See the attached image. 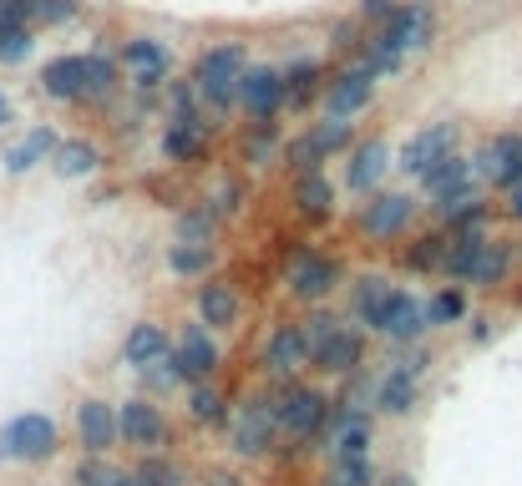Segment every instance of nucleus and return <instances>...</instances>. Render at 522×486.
I'll return each mask as SVG.
<instances>
[{
    "mask_svg": "<svg viewBox=\"0 0 522 486\" xmlns=\"http://www.w3.org/2000/svg\"><path fill=\"white\" fill-rule=\"evenodd\" d=\"M77 446H82V456H112L117 446H122V431H117V405L112 400H102V395H87V400H77Z\"/></svg>",
    "mask_w": 522,
    "mask_h": 486,
    "instance_id": "21",
    "label": "nucleus"
},
{
    "mask_svg": "<svg viewBox=\"0 0 522 486\" xmlns=\"http://www.w3.org/2000/svg\"><path fill=\"white\" fill-rule=\"evenodd\" d=\"M320 486H381V466L370 456H350V461H325Z\"/></svg>",
    "mask_w": 522,
    "mask_h": 486,
    "instance_id": "40",
    "label": "nucleus"
},
{
    "mask_svg": "<svg viewBox=\"0 0 522 486\" xmlns=\"http://www.w3.org/2000/svg\"><path fill=\"white\" fill-rule=\"evenodd\" d=\"M244 198H249V178H229L218 193H213V203H218V213L223 218H234L239 208H244Z\"/></svg>",
    "mask_w": 522,
    "mask_h": 486,
    "instance_id": "48",
    "label": "nucleus"
},
{
    "mask_svg": "<svg viewBox=\"0 0 522 486\" xmlns=\"http://www.w3.org/2000/svg\"><path fill=\"white\" fill-rule=\"evenodd\" d=\"M82 16V0H31V26L51 31V26H66V21H77Z\"/></svg>",
    "mask_w": 522,
    "mask_h": 486,
    "instance_id": "44",
    "label": "nucleus"
},
{
    "mask_svg": "<svg viewBox=\"0 0 522 486\" xmlns=\"http://www.w3.org/2000/svg\"><path fill=\"white\" fill-rule=\"evenodd\" d=\"M467 319H472L467 284H441V289H431V299H426V330H452V324H467Z\"/></svg>",
    "mask_w": 522,
    "mask_h": 486,
    "instance_id": "35",
    "label": "nucleus"
},
{
    "mask_svg": "<svg viewBox=\"0 0 522 486\" xmlns=\"http://www.w3.org/2000/svg\"><path fill=\"white\" fill-rule=\"evenodd\" d=\"M229 451L239 461H264L279 446V426H274V400L269 395H244L229 416Z\"/></svg>",
    "mask_w": 522,
    "mask_h": 486,
    "instance_id": "8",
    "label": "nucleus"
},
{
    "mask_svg": "<svg viewBox=\"0 0 522 486\" xmlns=\"http://www.w3.org/2000/svg\"><path fill=\"white\" fill-rule=\"evenodd\" d=\"M365 330H370V335H381V340H391L396 350H401V345H421V340L431 335V330H426V299L396 284L391 299L376 309V319H370Z\"/></svg>",
    "mask_w": 522,
    "mask_h": 486,
    "instance_id": "15",
    "label": "nucleus"
},
{
    "mask_svg": "<svg viewBox=\"0 0 522 486\" xmlns=\"http://www.w3.org/2000/svg\"><path fill=\"white\" fill-rule=\"evenodd\" d=\"M249 66L254 61H249V46L244 41H213V46L198 51V61H193L188 76H193L198 102H203L208 117H223V112L239 107V81H244Z\"/></svg>",
    "mask_w": 522,
    "mask_h": 486,
    "instance_id": "2",
    "label": "nucleus"
},
{
    "mask_svg": "<svg viewBox=\"0 0 522 486\" xmlns=\"http://www.w3.org/2000/svg\"><path fill=\"white\" fill-rule=\"evenodd\" d=\"M137 380H142V395H173L178 385H183V375H178V365H173V355L168 360H153L147 370H137Z\"/></svg>",
    "mask_w": 522,
    "mask_h": 486,
    "instance_id": "43",
    "label": "nucleus"
},
{
    "mask_svg": "<svg viewBox=\"0 0 522 486\" xmlns=\"http://www.w3.org/2000/svg\"><path fill=\"white\" fill-rule=\"evenodd\" d=\"M472 162H477V178H482L487 193L517 188V183H522V132H492V137L472 152Z\"/></svg>",
    "mask_w": 522,
    "mask_h": 486,
    "instance_id": "18",
    "label": "nucleus"
},
{
    "mask_svg": "<svg viewBox=\"0 0 522 486\" xmlns=\"http://www.w3.org/2000/svg\"><path fill=\"white\" fill-rule=\"evenodd\" d=\"M355 142H360V137H355V122H330V117H320V122H310L305 132L284 137V157H279V162L289 168V178L325 173V162L345 157Z\"/></svg>",
    "mask_w": 522,
    "mask_h": 486,
    "instance_id": "3",
    "label": "nucleus"
},
{
    "mask_svg": "<svg viewBox=\"0 0 522 486\" xmlns=\"http://www.w3.org/2000/svg\"><path fill=\"white\" fill-rule=\"evenodd\" d=\"M325 81H330V71H325L320 56H294V61L284 66V112L315 107V102L325 97Z\"/></svg>",
    "mask_w": 522,
    "mask_h": 486,
    "instance_id": "27",
    "label": "nucleus"
},
{
    "mask_svg": "<svg viewBox=\"0 0 522 486\" xmlns=\"http://www.w3.org/2000/svg\"><path fill=\"white\" fill-rule=\"evenodd\" d=\"M239 112L249 122H274L284 112V66H264L254 61L239 81Z\"/></svg>",
    "mask_w": 522,
    "mask_h": 486,
    "instance_id": "20",
    "label": "nucleus"
},
{
    "mask_svg": "<svg viewBox=\"0 0 522 486\" xmlns=\"http://www.w3.org/2000/svg\"><path fill=\"white\" fill-rule=\"evenodd\" d=\"M117 471H122V466H117L112 456H82L77 471H71V486H112Z\"/></svg>",
    "mask_w": 522,
    "mask_h": 486,
    "instance_id": "45",
    "label": "nucleus"
},
{
    "mask_svg": "<svg viewBox=\"0 0 522 486\" xmlns=\"http://www.w3.org/2000/svg\"><path fill=\"white\" fill-rule=\"evenodd\" d=\"M274 400V426H279V446L284 451H310L320 446V431H325V416H330V395L310 380H274L269 390Z\"/></svg>",
    "mask_w": 522,
    "mask_h": 486,
    "instance_id": "1",
    "label": "nucleus"
},
{
    "mask_svg": "<svg viewBox=\"0 0 522 486\" xmlns=\"http://www.w3.org/2000/svg\"><path fill=\"white\" fill-rule=\"evenodd\" d=\"M289 208H294V218L310 223V228L335 223L340 203H335V183H330V173H300V178H294V183H289Z\"/></svg>",
    "mask_w": 522,
    "mask_h": 486,
    "instance_id": "25",
    "label": "nucleus"
},
{
    "mask_svg": "<svg viewBox=\"0 0 522 486\" xmlns=\"http://www.w3.org/2000/svg\"><path fill=\"white\" fill-rule=\"evenodd\" d=\"M173 365H178L183 385L218 380V370H223V350H218V340H213V330H208L203 319H188L183 330H178V340H173Z\"/></svg>",
    "mask_w": 522,
    "mask_h": 486,
    "instance_id": "17",
    "label": "nucleus"
},
{
    "mask_svg": "<svg viewBox=\"0 0 522 486\" xmlns=\"http://www.w3.org/2000/svg\"><path fill=\"white\" fill-rule=\"evenodd\" d=\"M61 451V426L46 411H16L0 426V461L11 466H41Z\"/></svg>",
    "mask_w": 522,
    "mask_h": 486,
    "instance_id": "4",
    "label": "nucleus"
},
{
    "mask_svg": "<svg viewBox=\"0 0 522 486\" xmlns=\"http://www.w3.org/2000/svg\"><path fill=\"white\" fill-rule=\"evenodd\" d=\"M218 223H223L218 203L213 198H198L193 208L178 213V243H213L218 238Z\"/></svg>",
    "mask_w": 522,
    "mask_h": 486,
    "instance_id": "39",
    "label": "nucleus"
},
{
    "mask_svg": "<svg viewBox=\"0 0 522 486\" xmlns=\"http://www.w3.org/2000/svg\"><path fill=\"white\" fill-rule=\"evenodd\" d=\"M193 319H203L213 335H229L239 330V319H244V294L229 284V279H203L198 294H193Z\"/></svg>",
    "mask_w": 522,
    "mask_h": 486,
    "instance_id": "23",
    "label": "nucleus"
},
{
    "mask_svg": "<svg viewBox=\"0 0 522 486\" xmlns=\"http://www.w3.org/2000/svg\"><path fill=\"white\" fill-rule=\"evenodd\" d=\"M452 152H462V122H426V127H416L406 142H401V152H396V173H406V178H426L441 157H452Z\"/></svg>",
    "mask_w": 522,
    "mask_h": 486,
    "instance_id": "12",
    "label": "nucleus"
},
{
    "mask_svg": "<svg viewBox=\"0 0 522 486\" xmlns=\"http://www.w3.org/2000/svg\"><path fill=\"white\" fill-rule=\"evenodd\" d=\"M376 436H381V416L376 411H340V405L330 400V416H325V431H320L325 461L370 456V451H376Z\"/></svg>",
    "mask_w": 522,
    "mask_h": 486,
    "instance_id": "11",
    "label": "nucleus"
},
{
    "mask_svg": "<svg viewBox=\"0 0 522 486\" xmlns=\"http://www.w3.org/2000/svg\"><path fill=\"white\" fill-rule=\"evenodd\" d=\"M259 370L269 380H294L300 370H310V335H305V319H279L264 350H259Z\"/></svg>",
    "mask_w": 522,
    "mask_h": 486,
    "instance_id": "16",
    "label": "nucleus"
},
{
    "mask_svg": "<svg viewBox=\"0 0 522 486\" xmlns=\"http://www.w3.org/2000/svg\"><path fill=\"white\" fill-rule=\"evenodd\" d=\"M376 87H381V81L370 76L360 61H345V66L330 71V81H325L320 117H330V122H355L370 102H376Z\"/></svg>",
    "mask_w": 522,
    "mask_h": 486,
    "instance_id": "14",
    "label": "nucleus"
},
{
    "mask_svg": "<svg viewBox=\"0 0 522 486\" xmlns=\"http://www.w3.org/2000/svg\"><path fill=\"white\" fill-rule=\"evenodd\" d=\"M365 36H370V26H365L360 16H350V21H335V26H330V51L350 61V56H355V46H360Z\"/></svg>",
    "mask_w": 522,
    "mask_h": 486,
    "instance_id": "46",
    "label": "nucleus"
},
{
    "mask_svg": "<svg viewBox=\"0 0 522 486\" xmlns=\"http://www.w3.org/2000/svg\"><path fill=\"white\" fill-rule=\"evenodd\" d=\"M229 416H234V405L218 390V380L188 385V421L193 426H229Z\"/></svg>",
    "mask_w": 522,
    "mask_h": 486,
    "instance_id": "38",
    "label": "nucleus"
},
{
    "mask_svg": "<svg viewBox=\"0 0 522 486\" xmlns=\"http://www.w3.org/2000/svg\"><path fill=\"white\" fill-rule=\"evenodd\" d=\"M370 41H376L381 51L391 56H421L431 41H436V11H431V0H401V6L381 21V26H370Z\"/></svg>",
    "mask_w": 522,
    "mask_h": 486,
    "instance_id": "6",
    "label": "nucleus"
},
{
    "mask_svg": "<svg viewBox=\"0 0 522 486\" xmlns=\"http://www.w3.org/2000/svg\"><path fill=\"white\" fill-rule=\"evenodd\" d=\"M396 168V157H391V142L376 132V137H360L350 152H345V188L355 198H370V193H381L386 173Z\"/></svg>",
    "mask_w": 522,
    "mask_h": 486,
    "instance_id": "19",
    "label": "nucleus"
},
{
    "mask_svg": "<svg viewBox=\"0 0 522 486\" xmlns=\"http://www.w3.org/2000/svg\"><path fill=\"white\" fill-rule=\"evenodd\" d=\"M421 193H370L365 203H360V213H355V233L365 238V243H396V238H406L411 228H416V218H421Z\"/></svg>",
    "mask_w": 522,
    "mask_h": 486,
    "instance_id": "5",
    "label": "nucleus"
},
{
    "mask_svg": "<svg viewBox=\"0 0 522 486\" xmlns=\"http://www.w3.org/2000/svg\"><path fill=\"white\" fill-rule=\"evenodd\" d=\"M467 324H472V330H467V335H472V345H487V340H492V335H497V324H492V319H487V314H472V319H467Z\"/></svg>",
    "mask_w": 522,
    "mask_h": 486,
    "instance_id": "52",
    "label": "nucleus"
},
{
    "mask_svg": "<svg viewBox=\"0 0 522 486\" xmlns=\"http://www.w3.org/2000/svg\"><path fill=\"white\" fill-rule=\"evenodd\" d=\"M284 157V132H279V122H249L244 132H239V162L254 173V168H269V162H279Z\"/></svg>",
    "mask_w": 522,
    "mask_h": 486,
    "instance_id": "33",
    "label": "nucleus"
},
{
    "mask_svg": "<svg viewBox=\"0 0 522 486\" xmlns=\"http://www.w3.org/2000/svg\"><path fill=\"white\" fill-rule=\"evenodd\" d=\"M517 254H522V238H517Z\"/></svg>",
    "mask_w": 522,
    "mask_h": 486,
    "instance_id": "57",
    "label": "nucleus"
},
{
    "mask_svg": "<svg viewBox=\"0 0 522 486\" xmlns=\"http://www.w3.org/2000/svg\"><path fill=\"white\" fill-rule=\"evenodd\" d=\"M497 218H507V223H517V228H522V183L502 193V203H497Z\"/></svg>",
    "mask_w": 522,
    "mask_h": 486,
    "instance_id": "51",
    "label": "nucleus"
},
{
    "mask_svg": "<svg viewBox=\"0 0 522 486\" xmlns=\"http://www.w3.org/2000/svg\"><path fill=\"white\" fill-rule=\"evenodd\" d=\"M61 147V137H56V127H31L16 147H6V173L11 178H26V173H36L41 162H51V152Z\"/></svg>",
    "mask_w": 522,
    "mask_h": 486,
    "instance_id": "32",
    "label": "nucleus"
},
{
    "mask_svg": "<svg viewBox=\"0 0 522 486\" xmlns=\"http://www.w3.org/2000/svg\"><path fill=\"white\" fill-rule=\"evenodd\" d=\"M31 51H36V31H31V26H21V31H6V36H0V66H21Z\"/></svg>",
    "mask_w": 522,
    "mask_h": 486,
    "instance_id": "47",
    "label": "nucleus"
},
{
    "mask_svg": "<svg viewBox=\"0 0 522 486\" xmlns=\"http://www.w3.org/2000/svg\"><path fill=\"white\" fill-rule=\"evenodd\" d=\"M345 289H350V319H355L360 330H365V324L376 319V309L391 299V289H396V284H391L386 274H355Z\"/></svg>",
    "mask_w": 522,
    "mask_h": 486,
    "instance_id": "36",
    "label": "nucleus"
},
{
    "mask_svg": "<svg viewBox=\"0 0 522 486\" xmlns=\"http://www.w3.org/2000/svg\"><path fill=\"white\" fill-rule=\"evenodd\" d=\"M21 26H31V0H0V36L6 31H21ZM36 31V26H31Z\"/></svg>",
    "mask_w": 522,
    "mask_h": 486,
    "instance_id": "49",
    "label": "nucleus"
},
{
    "mask_svg": "<svg viewBox=\"0 0 522 486\" xmlns=\"http://www.w3.org/2000/svg\"><path fill=\"white\" fill-rule=\"evenodd\" d=\"M112 486H137V476H132V471H117V481H112Z\"/></svg>",
    "mask_w": 522,
    "mask_h": 486,
    "instance_id": "55",
    "label": "nucleus"
},
{
    "mask_svg": "<svg viewBox=\"0 0 522 486\" xmlns=\"http://www.w3.org/2000/svg\"><path fill=\"white\" fill-rule=\"evenodd\" d=\"M203 147H208V112L168 117V127H163V142H158L163 162H198V157H203Z\"/></svg>",
    "mask_w": 522,
    "mask_h": 486,
    "instance_id": "30",
    "label": "nucleus"
},
{
    "mask_svg": "<svg viewBox=\"0 0 522 486\" xmlns=\"http://www.w3.org/2000/svg\"><path fill=\"white\" fill-rule=\"evenodd\" d=\"M522 254H517V243L512 238H487L482 243V254H477V264H472V279H467V289H482V294H497L502 284H512V264H517Z\"/></svg>",
    "mask_w": 522,
    "mask_h": 486,
    "instance_id": "29",
    "label": "nucleus"
},
{
    "mask_svg": "<svg viewBox=\"0 0 522 486\" xmlns=\"http://www.w3.org/2000/svg\"><path fill=\"white\" fill-rule=\"evenodd\" d=\"M446 228L436 223V228H426V233H416L406 249H401V269L406 274H436L441 279V264H446Z\"/></svg>",
    "mask_w": 522,
    "mask_h": 486,
    "instance_id": "34",
    "label": "nucleus"
},
{
    "mask_svg": "<svg viewBox=\"0 0 522 486\" xmlns=\"http://www.w3.org/2000/svg\"><path fill=\"white\" fill-rule=\"evenodd\" d=\"M365 365V330L355 319H345L340 330L325 340V345H315V355H310V370L315 375H325V380H345V375H355Z\"/></svg>",
    "mask_w": 522,
    "mask_h": 486,
    "instance_id": "22",
    "label": "nucleus"
},
{
    "mask_svg": "<svg viewBox=\"0 0 522 486\" xmlns=\"http://www.w3.org/2000/svg\"><path fill=\"white\" fill-rule=\"evenodd\" d=\"M97 168H102V147L87 142V137H61V147L51 152V173H56L61 183H82V178H92Z\"/></svg>",
    "mask_w": 522,
    "mask_h": 486,
    "instance_id": "31",
    "label": "nucleus"
},
{
    "mask_svg": "<svg viewBox=\"0 0 522 486\" xmlns=\"http://www.w3.org/2000/svg\"><path fill=\"white\" fill-rule=\"evenodd\" d=\"M132 476H137V486H188V476H183V466L168 456V451H153V456H137V466H132Z\"/></svg>",
    "mask_w": 522,
    "mask_h": 486,
    "instance_id": "42",
    "label": "nucleus"
},
{
    "mask_svg": "<svg viewBox=\"0 0 522 486\" xmlns=\"http://www.w3.org/2000/svg\"><path fill=\"white\" fill-rule=\"evenodd\" d=\"M396 6H401V0H355V16H360L365 26H381Z\"/></svg>",
    "mask_w": 522,
    "mask_h": 486,
    "instance_id": "50",
    "label": "nucleus"
},
{
    "mask_svg": "<svg viewBox=\"0 0 522 486\" xmlns=\"http://www.w3.org/2000/svg\"><path fill=\"white\" fill-rule=\"evenodd\" d=\"M381 486H416V476L411 471H391V476L381 471Z\"/></svg>",
    "mask_w": 522,
    "mask_h": 486,
    "instance_id": "53",
    "label": "nucleus"
},
{
    "mask_svg": "<svg viewBox=\"0 0 522 486\" xmlns=\"http://www.w3.org/2000/svg\"><path fill=\"white\" fill-rule=\"evenodd\" d=\"M6 122H11V97L0 92V127H6Z\"/></svg>",
    "mask_w": 522,
    "mask_h": 486,
    "instance_id": "54",
    "label": "nucleus"
},
{
    "mask_svg": "<svg viewBox=\"0 0 522 486\" xmlns=\"http://www.w3.org/2000/svg\"><path fill=\"white\" fill-rule=\"evenodd\" d=\"M163 264H168V274H178V279H208L213 274V264H218V249L213 243H168L163 249Z\"/></svg>",
    "mask_w": 522,
    "mask_h": 486,
    "instance_id": "37",
    "label": "nucleus"
},
{
    "mask_svg": "<svg viewBox=\"0 0 522 486\" xmlns=\"http://www.w3.org/2000/svg\"><path fill=\"white\" fill-rule=\"evenodd\" d=\"M117 61H122V71H127L137 97H153V92H163L173 81V51L158 36H127Z\"/></svg>",
    "mask_w": 522,
    "mask_h": 486,
    "instance_id": "13",
    "label": "nucleus"
},
{
    "mask_svg": "<svg viewBox=\"0 0 522 486\" xmlns=\"http://www.w3.org/2000/svg\"><path fill=\"white\" fill-rule=\"evenodd\" d=\"M173 355V335H168V324H158V319H137V324H127V335H122V345H117V360L137 375V370H147L153 360H168Z\"/></svg>",
    "mask_w": 522,
    "mask_h": 486,
    "instance_id": "26",
    "label": "nucleus"
},
{
    "mask_svg": "<svg viewBox=\"0 0 522 486\" xmlns=\"http://www.w3.org/2000/svg\"><path fill=\"white\" fill-rule=\"evenodd\" d=\"M416 405H421V380H416L406 365L391 360V370L376 375V416H386V421H406Z\"/></svg>",
    "mask_w": 522,
    "mask_h": 486,
    "instance_id": "28",
    "label": "nucleus"
},
{
    "mask_svg": "<svg viewBox=\"0 0 522 486\" xmlns=\"http://www.w3.org/2000/svg\"><path fill=\"white\" fill-rule=\"evenodd\" d=\"M122 87V61H112L107 51H87V102H107Z\"/></svg>",
    "mask_w": 522,
    "mask_h": 486,
    "instance_id": "41",
    "label": "nucleus"
},
{
    "mask_svg": "<svg viewBox=\"0 0 522 486\" xmlns=\"http://www.w3.org/2000/svg\"><path fill=\"white\" fill-rule=\"evenodd\" d=\"M117 431H122V446L137 451V456H153V451L173 446V421H168V411L153 395L117 400Z\"/></svg>",
    "mask_w": 522,
    "mask_h": 486,
    "instance_id": "9",
    "label": "nucleus"
},
{
    "mask_svg": "<svg viewBox=\"0 0 522 486\" xmlns=\"http://www.w3.org/2000/svg\"><path fill=\"white\" fill-rule=\"evenodd\" d=\"M512 299H517V309H522V284H517V294H512Z\"/></svg>",
    "mask_w": 522,
    "mask_h": 486,
    "instance_id": "56",
    "label": "nucleus"
},
{
    "mask_svg": "<svg viewBox=\"0 0 522 486\" xmlns=\"http://www.w3.org/2000/svg\"><path fill=\"white\" fill-rule=\"evenodd\" d=\"M350 284V274H345V259H335V254H320V249H300L289 259V269H284V289H289V299H300V304H325L330 294H340Z\"/></svg>",
    "mask_w": 522,
    "mask_h": 486,
    "instance_id": "7",
    "label": "nucleus"
},
{
    "mask_svg": "<svg viewBox=\"0 0 522 486\" xmlns=\"http://www.w3.org/2000/svg\"><path fill=\"white\" fill-rule=\"evenodd\" d=\"M36 92H41L46 102H61V107L87 102V56H82V51L51 56V61L41 66V76H36Z\"/></svg>",
    "mask_w": 522,
    "mask_h": 486,
    "instance_id": "24",
    "label": "nucleus"
},
{
    "mask_svg": "<svg viewBox=\"0 0 522 486\" xmlns=\"http://www.w3.org/2000/svg\"><path fill=\"white\" fill-rule=\"evenodd\" d=\"M416 188H421V198L431 203V213H436V218H441L446 208H457V203H467V198L487 193V188H482V178H477V162H472L467 152L441 157L426 178H416Z\"/></svg>",
    "mask_w": 522,
    "mask_h": 486,
    "instance_id": "10",
    "label": "nucleus"
}]
</instances>
